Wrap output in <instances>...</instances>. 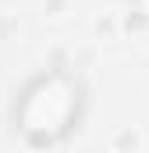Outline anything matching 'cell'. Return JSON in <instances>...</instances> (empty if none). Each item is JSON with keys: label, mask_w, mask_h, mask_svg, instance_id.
Returning a JSON list of instances; mask_svg holds the SVG:
<instances>
[{"label": "cell", "mask_w": 149, "mask_h": 153, "mask_svg": "<svg viewBox=\"0 0 149 153\" xmlns=\"http://www.w3.org/2000/svg\"><path fill=\"white\" fill-rule=\"evenodd\" d=\"M89 103L92 93L78 68L46 64L14 89L7 103V125L21 146L50 153L82 132L89 117Z\"/></svg>", "instance_id": "6da1fadb"}, {"label": "cell", "mask_w": 149, "mask_h": 153, "mask_svg": "<svg viewBox=\"0 0 149 153\" xmlns=\"http://www.w3.org/2000/svg\"><path fill=\"white\" fill-rule=\"evenodd\" d=\"M124 14L135 29H149V0H124Z\"/></svg>", "instance_id": "7a4b0ae2"}]
</instances>
